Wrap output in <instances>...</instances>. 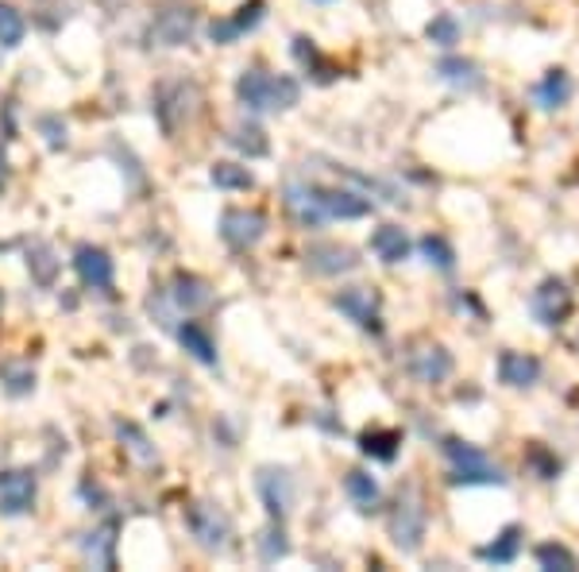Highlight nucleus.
I'll return each instance as SVG.
<instances>
[{"label": "nucleus", "mask_w": 579, "mask_h": 572, "mask_svg": "<svg viewBox=\"0 0 579 572\" xmlns=\"http://www.w3.org/2000/svg\"><path fill=\"white\" fill-rule=\"evenodd\" d=\"M178 344L194 356L197 364H205V368H217V364H221L217 341H212V333L201 325V321H186V325H178Z\"/></svg>", "instance_id": "obj_20"}, {"label": "nucleus", "mask_w": 579, "mask_h": 572, "mask_svg": "<svg viewBox=\"0 0 579 572\" xmlns=\"http://www.w3.org/2000/svg\"><path fill=\"white\" fill-rule=\"evenodd\" d=\"M305 263H310L317 275H348V271L359 267V255L351 252L348 244H310Z\"/></svg>", "instance_id": "obj_17"}, {"label": "nucleus", "mask_w": 579, "mask_h": 572, "mask_svg": "<svg viewBox=\"0 0 579 572\" xmlns=\"http://www.w3.org/2000/svg\"><path fill=\"white\" fill-rule=\"evenodd\" d=\"M402 449V430H368V434L359 437V453L371 460H383L391 465Z\"/></svg>", "instance_id": "obj_23"}, {"label": "nucleus", "mask_w": 579, "mask_h": 572, "mask_svg": "<svg viewBox=\"0 0 579 572\" xmlns=\"http://www.w3.org/2000/svg\"><path fill=\"white\" fill-rule=\"evenodd\" d=\"M525 465H530L541 480H556V476H560V460H556V453H548L545 445H537V442L525 449Z\"/></svg>", "instance_id": "obj_37"}, {"label": "nucleus", "mask_w": 579, "mask_h": 572, "mask_svg": "<svg viewBox=\"0 0 579 572\" xmlns=\"http://www.w3.org/2000/svg\"><path fill=\"white\" fill-rule=\"evenodd\" d=\"M286 209L302 229H321L325 221H359L371 217V197L363 190L317 186V182H286Z\"/></svg>", "instance_id": "obj_1"}, {"label": "nucleus", "mask_w": 579, "mask_h": 572, "mask_svg": "<svg viewBox=\"0 0 579 572\" xmlns=\"http://www.w3.org/2000/svg\"><path fill=\"white\" fill-rule=\"evenodd\" d=\"M194 105H197V85H189V82H166V85H159V93H155V116H159V124H163L166 136H174L182 124H189V116H194Z\"/></svg>", "instance_id": "obj_7"}, {"label": "nucleus", "mask_w": 579, "mask_h": 572, "mask_svg": "<svg viewBox=\"0 0 579 572\" xmlns=\"http://www.w3.org/2000/svg\"><path fill=\"white\" fill-rule=\"evenodd\" d=\"M537 379H541V361L533 352L506 348L502 356H498V384L514 387V391H530Z\"/></svg>", "instance_id": "obj_16"}, {"label": "nucleus", "mask_w": 579, "mask_h": 572, "mask_svg": "<svg viewBox=\"0 0 579 572\" xmlns=\"http://www.w3.org/2000/svg\"><path fill=\"white\" fill-rule=\"evenodd\" d=\"M255 488H259V499L263 507H267V515L275 518V523H286V515H290V507H294V476L286 472V468H259V476H255Z\"/></svg>", "instance_id": "obj_10"}, {"label": "nucleus", "mask_w": 579, "mask_h": 572, "mask_svg": "<svg viewBox=\"0 0 579 572\" xmlns=\"http://www.w3.org/2000/svg\"><path fill=\"white\" fill-rule=\"evenodd\" d=\"M39 128L47 131V144H50V148H66V128H58L55 116H43Z\"/></svg>", "instance_id": "obj_39"}, {"label": "nucleus", "mask_w": 579, "mask_h": 572, "mask_svg": "<svg viewBox=\"0 0 579 572\" xmlns=\"http://www.w3.org/2000/svg\"><path fill=\"white\" fill-rule=\"evenodd\" d=\"M336 310L348 321H356L363 333H383V310H379V295L371 286H344L336 295Z\"/></svg>", "instance_id": "obj_9"}, {"label": "nucleus", "mask_w": 579, "mask_h": 572, "mask_svg": "<svg viewBox=\"0 0 579 572\" xmlns=\"http://www.w3.org/2000/svg\"><path fill=\"white\" fill-rule=\"evenodd\" d=\"M116 437H120V445L124 449L136 457V465H143V468H151V465H159V449L148 442V434L139 430L136 422H120L116 425Z\"/></svg>", "instance_id": "obj_25"}, {"label": "nucleus", "mask_w": 579, "mask_h": 572, "mask_svg": "<svg viewBox=\"0 0 579 572\" xmlns=\"http://www.w3.org/2000/svg\"><path fill=\"white\" fill-rule=\"evenodd\" d=\"M236 98L252 113H286L302 101V85L290 75H270L263 66H247L236 78Z\"/></svg>", "instance_id": "obj_2"}, {"label": "nucleus", "mask_w": 579, "mask_h": 572, "mask_svg": "<svg viewBox=\"0 0 579 572\" xmlns=\"http://www.w3.org/2000/svg\"><path fill=\"white\" fill-rule=\"evenodd\" d=\"M425 35H429V43H437V47H456L460 43V20L452 16V12H441V16L429 20Z\"/></svg>", "instance_id": "obj_35"}, {"label": "nucleus", "mask_w": 579, "mask_h": 572, "mask_svg": "<svg viewBox=\"0 0 579 572\" xmlns=\"http://www.w3.org/2000/svg\"><path fill=\"white\" fill-rule=\"evenodd\" d=\"M530 310L537 318V325L545 329H560L568 325V318L576 313V295H571V286L564 278L548 275L537 283V290L530 295Z\"/></svg>", "instance_id": "obj_5"}, {"label": "nucleus", "mask_w": 579, "mask_h": 572, "mask_svg": "<svg viewBox=\"0 0 579 572\" xmlns=\"http://www.w3.org/2000/svg\"><path fill=\"white\" fill-rule=\"evenodd\" d=\"M522 538H525L522 526L510 523V526H502V530H498L495 541H487V546L475 549V557H479L483 564H514L518 553H522Z\"/></svg>", "instance_id": "obj_19"}, {"label": "nucleus", "mask_w": 579, "mask_h": 572, "mask_svg": "<svg viewBox=\"0 0 579 572\" xmlns=\"http://www.w3.org/2000/svg\"><path fill=\"white\" fill-rule=\"evenodd\" d=\"M533 101H537L545 113H556V108H564L571 101V75L568 70H560V66H553L545 78H541L537 85H533Z\"/></svg>", "instance_id": "obj_21"}, {"label": "nucleus", "mask_w": 579, "mask_h": 572, "mask_svg": "<svg viewBox=\"0 0 579 572\" xmlns=\"http://www.w3.org/2000/svg\"><path fill=\"white\" fill-rule=\"evenodd\" d=\"M344 491H348V499L356 503L359 511H375L379 499H383V491H379V480L371 472H359V468H351L348 476H344Z\"/></svg>", "instance_id": "obj_24"}, {"label": "nucleus", "mask_w": 579, "mask_h": 572, "mask_svg": "<svg viewBox=\"0 0 579 572\" xmlns=\"http://www.w3.org/2000/svg\"><path fill=\"white\" fill-rule=\"evenodd\" d=\"M116 530H120L116 523H105L101 530L90 534V541H85V557H90L93 564H101V569H116Z\"/></svg>", "instance_id": "obj_26"}, {"label": "nucleus", "mask_w": 579, "mask_h": 572, "mask_svg": "<svg viewBox=\"0 0 579 572\" xmlns=\"http://www.w3.org/2000/svg\"><path fill=\"white\" fill-rule=\"evenodd\" d=\"M286 553H290V541H286L282 523H275V518H270V526L263 530V538H259V557H263V564L282 561Z\"/></svg>", "instance_id": "obj_34"}, {"label": "nucleus", "mask_w": 579, "mask_h": 572, "mask_svg": "<svg viewBox=\"0 0 579 572\" xmlns=\"http://www.w3.org/2000/svg\"><path fill=\"white\" fill-rule=\"evenodd\" d=\"M267 237V217L259 209H224L221 213V240L232 252H252Z\"/></svg>", "instance_id": "obj_8"}, {"label": "nucleus", "mask_w": 579, "mask_h": 572, "mask_svg": "<svg viewBox=\"0 0 579 572\" xmlns=\"http://www.w3.org/2000/svg\"><path fill=\"white\" fill-rule=\"evenodd\" d=\"M0 379H4V387H9L12 394H27L35 387V371L27 368V364L4 361V364H0Z\"/></svg>", "instance_id": "obj_38"}, {"label": "nucleus", "mask_w": 579, "mask_h": 572, "mask_svg": "<svg viewBox=\"0 0 579 572\" xmlns=\"http://www.w3.org/2000/svg\"><path fill=\"white\" fill-rule=\"evenodd\" d=\"M406 368L417 384H444L452 376V352L444 344H421L417 352H409Z\"/></svg>", "instance_id": "obj_14"}, {"label": "nucleus", "mask_w": 579, "mask_h": 572, "mask_svg": "<svg viewBox=\"0 0 579 572\" xmlns=\"http://www.w3.org/2000/svg\"><path fill=\"white\" fill-rule=\"evenodd\" d=\"M171 302L186 313H197L205 306H212V286L205 283L201 275H189V271H178L171 283Z\"/></svg>", "instance_id": "obj_18"}, {"label": "nucleus", "mask_w": 579, "mask_h": 572, "mask_svg": "<svg viewBox=\"0 0 579 572\" xmlns=\"http://www.w3.org/2000/svg\"><path fill=\"white\" fill-rule=\"evenodd\" d=\"M417 252L425 255V263L437 271H444L449 275L452 267H456V252H452V244L444 237H437V232H429V237L417 240Z\"/></svg>", "instance_id": "obj_31"}, {"label": "nucleus", "mask_w": 579, "mask_h": 572, "mask_svg": "<svg viewBox=\"0 0 579 572\" xmlns=\"http://www.w3.org/2000/svg\"><path fill=\"white\" fill-rule=\"evenodd\" d=\"M437 75H441L444 82H452V85H475V82H479V66H475L472 58L444 55L441 62H437Z\"/></svg>", "instance_id": "obj_32"}, {"label": "nucleus", "mask_w": 579, "mask_h": 572, "mask_svg": "<svg viewBox=\"0 0 579 572\" xmlns=\"http://www.w3.org/2000/svg\"><path fill=\"white\" fill-rule=\"evenodd\" d=\"M386 530H391V541L402 549V553H417L425 546V534H429V511L421 503V491L414 483L398 488L391 511H386Z\"/></svg>", "instance_id": "obj_3"}, {"label": "nucleus", "mask_w": 579, "mask_h": 572, "mask_svg": "<svg viewBox=\"0 0 579 572\" xmlns=\"http://www.w3.org/2000/svg\"><path fill=\"white\" fill-rule=\"evenodd\" d=\"M197 32V12L194 9H163L155 16V24H151L148 39L155 43V47H186L189 39H194Z\"/></svg>", "instance_id": "obj_12"}, {"label": "nucleus", "mask_w": 579, "mask_h": 572, "mask_svg": "<svg viewBox=\"0 0 579 572\" xmlns=\"http://www.w3.org/2000/svg\"><path fill=\"white\" fill-rule=\"evenodd\" d=\"M209 179L217 190H252L255 186V174L240 163H212Z\"/></svg>", "instance_id": "obj_33"}, {"label": "nucleus", "mask_w": 579, "mask_h": 572, "mask_svg": "<svg viewBox=\"0 0 579 572\" xmlns=\"http://www.w3.org/2000/svg\"><path fill=\"white\" fill-rule=\"evenodd\" d=\"M24 35H27L24 12H20L16 4H4V0H0V47L16 50L20 43H24Z\"/></svg>", "instance_id": "obj_29"}, {"label": "nucleus", "mask_w": 579, "mask_h": 572, "mask_svg": "<svg viewBox=\"0 0 579 572\" xmlns=\"http://www.w3.org/2000/svg\"><path fill=\"white\" fill-rule=\"evenodd\" d=\"M4 182H9V163H4V156H0V190H4Z\"/></svg>", "instance_id": "obj_40"}, {"label": "nucleus", "mask_w": 579, "mask_h": 572, "mask_svg": "<svg viewBox=\"0 0 579 572\" xmlns=\"http://www.w3.org/2000/svg\"><path fill=\"white\" fill-rule=\"evenodd\" d=\"M533 557H537V564L548 572H576L579 569V557L571 553L564 541H545V546L533 549Z\"/></svg>", "instance_id": "obj_30"}, {"label": "nucleus", "mask_w": 579, "mask_h": 572, "mask_svg": "<svg viewBox=\"0 0 579 572\" xmlns=\"http://www.w3.org/2000/svg\"><path fill=\"white\" fill-rule=\"evenodd\" d=\"M0 302H4V298H0Z\"/></svg>", "instance_id": "obj_42"}, {"label": "nucleus", "mask_w": 579, "mask_h": 572, "mask_svg": "<svg viewBox=\"0 0 579 572\" xmlns=\"http://www.w3.org/2000/svg\"><path fill=\"white\" fill-rule=\"evenodd\" d=\"M441 449L452 465L449 483H456V488L460 483H464V488H502L506 483L502 468H498L495 460L479 449V445L464 442V437H444Z\"/></svg>", "instance_id": "obj_4"}, {"label": "nucleus", "mask_w": 579, "mask_h": 572, "mask_svg": "<svg viewBox=\"0 0 579 572\" xmlns=\"http://www.w3.org/2000/svg\"><path fill=\"white\" fill-rule=\"evenodd\" d=\"M263 16H267V0H247V4H240V9H236V16L212 20V24H209V39L221 43V47H229V43H236L240 35H247L252 27H259Z\"/></svg>", "instance_id": "obj_15"}, {"label": "nucleus", "mask_w": 579, "mask_h": 572, "mask_svg": "<svg viewBox=\"0 0 579 572\" xmlns=\"http://www.w3.org/2000/svg\"><path fill=\"white\" fill-rule=\"evenodd\" d=\"M576 344H579V336H576Z\"/></svg>", "instance_id": "obj_41"}, {"label": "nucleus", "mask_w": 579, "mask_h": 572, "mask_svg": "<svg viewBox=\"0 0 579 572\" xmlns=\"http://www.w3.org/2000/svg\"><path fill=\"white\" fill-rule=\"evenodd\" d=\"M74 271H78V278H82V286H90V290H108V286H113V278H116L113 255H108L105 248H97V244H78Z\"/></svg>", "instance_id": "obj_13"}, {"label": "nucleus", "mask_w": 579, "mask_h": 572, "mask_svg": "<svg viewBox=\"0 0 579 572\" xmlns=\"http://www.w3.org/2000/svg\"><path fill=\"white\" fill-rule=\"evenodd\" d=\"M409 237L402 225H379L375 232H371V252L379 255V260L386 263V267H394V263L409 260Z\"/></svg>", "instance_id": "obj_22"}, {"label": "nucleus", "mask_w": 579, "mask_h": 572, "mask_svg": "<svg viewBox=\"0 0 579 572\" xmlns=\"http://www.w3.org/2000/svg\"><path fill=\"white\" fill-rule=\"evenodd\" d=\"M229 144L236 151H244L247 159H263L270 151V139H267V131L259 128V124H236V128H232V136H229Z\"/></svg>", "instance_id": "obj_27"}, {"label": "nucleus", "mask_w": 579, "mask_h": 572, "mask_svg": "<svg viewBox=\"0 0 579 572\" xmlns=\"http://www.w3.org/2000/svg\"><path fill=\"white\" fill-rule=\"evenodd\" d=\"M35 491H39V480H35L32 468H12V472H0V515L20 518L35 507Z\"/></svg>", "instance_id": "obj_11"}, {"label": "nucleus", "mask_w": 579, "mask_h": 572, "mask_svg": "<svg viewBox=\"0 0 579 572\" xmlns=\"http://www.w3.org/2000/svg\"><path fill=\"white\" fill-rule=\"evenodd\" d=\"M27 267H32V278L39 286H50L58 275V255L50 244H43V240H35L32 248H27Z\"/></svg>", "instance_id": "obj_28"}, {"label": "nucleus", "mask_w": 579, "mask_h": 572, "mask_svg": "<svg viewBox=\"0 0 579 572\" xmlns=\"http://www.w3.org/2000/svg\"><path fill=\"white\" fill-rule=\"evenodd\" d=\"M294 55H298V62H302L305 70H313V75L321 78V82H328V78H336V70L325 62V58L317 55V47H313V43L305 39V35H298V39H294Z\"/></svg>", "instance_id": "obj_36"}, {"label": "nucleus", "mask_w": 579, "mask_h": 572, "mask_svg": "<svg viewBox=\"0 0 579 572\" xmlns=\"http://www.w3.org/2000/svg\"><path fill=\"white\" fill-rule=\"evenodd\" d=\"M186 526L189 534H194V541L201 549H209V553H221V549H229V538H232V523L229 515H224L217 503H194V507L186 511Z\"/></svg>", "instance_id": "obj_6"}]
</instances>
